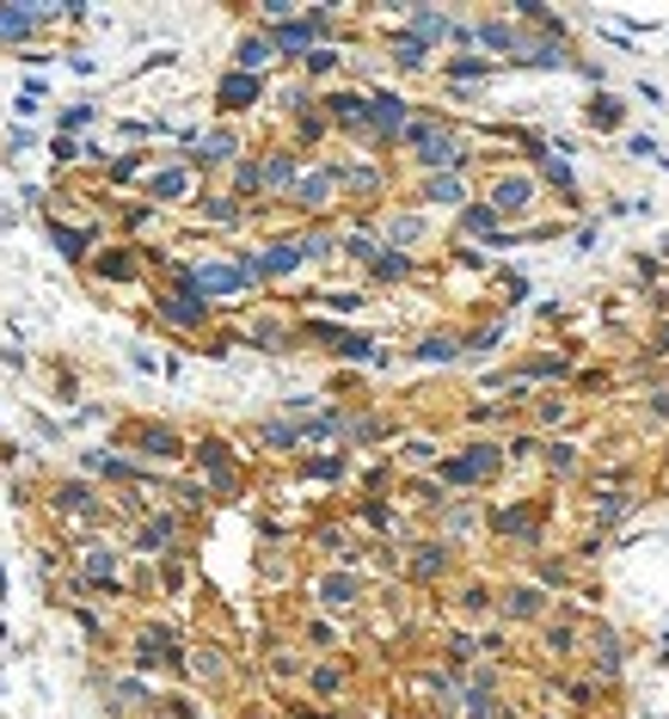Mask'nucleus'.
<instances>
[{"mask_svg": "<svg viewBox=\"0 0 669 719\" xmlns=\"http://www.w3.org/2000/svg\"><path fill=\"white\" fill-rule=\"evenodd\" d=\"M0 31H7V37H19V31H31V13H13V7H0Z\"/></svg>", "mask_w": 669, "mask_h": 719, "instance_id": "nucleus-3", "label": "nucleus"}, {"mask_svg": "<svg viewBox=\"0 0 669 719\" xmlns=\"http://www.w3.org/2000/svg\"><path fill=\"white\" fill-rule=\"evenodd\" d=\"M522 203H528V185H522V179H504V185H498V210H522Z\"/></svg>", "mask_w": 669, "mask_h": 719, "instance_id": "nucleus-2", "label": "nucleus"}, {"mask_svg": "<svg viewBox=\"0 0 669 719\" xmlns=\"http://www.w3.org/2000/svg\"><path fill=\"white\" fill-rule=\"evenodd\" d=\"M252 93H258V81H246V74H234L228 87H222V99H228V105H252Z\"/></svg>", "mask_w": 669, "mask_h": 719, "instance_id": "nucleus-1", "label": "nucleus"}, {"mask_svg": "<svg viewBox=\"0 0 669 719\" xmlns=\"http://www.w3.org/2000/svg\"><path fill=\"white\" fill-rule=\"evenodd\" d=\"M265 56H271V44H258V37H246V44H240V62H246V68H258Z\"/></svg>", "mask_w": 669, "mask_h": 719, "instance_id": "nucleus-4", "label": "nucleus"}, {"mask_svg": "<svg viewBox=\"0 0 669 719\" xmlns=\"http://www.w3.org/2000/svg\"><path fill=\"white\" fill-rule=\"evenodd\" d=\"M430 197H436V203H455L461 185H455V179H436V185H430Z\"/></svg>", "mask_w": 669, "mask_h": 719, "instance_id": "nucleus-5", "label": "nucleus"}]
</instances>
